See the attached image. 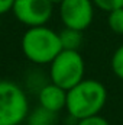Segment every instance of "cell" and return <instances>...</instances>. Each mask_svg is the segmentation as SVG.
I'll return each instance as SVG.
<instances>
[{"label": "cell", "mask_w": 123, "mask_h": 125, "mask_svg": "<svg viewBox=\"0 0 123 125\" xmlns=\"http://www.w3.org/2000/svg\"><path fill=\"white\" fill-rule=\"evenodd\" d=\"M107 102L106 86L94 79H84L67 90L65 111L74 121L98 115Z\"/></svg>", "instance_id": "6da1fadb"}, {"label": "cell", "mask_w": 123, "mask_h": 125, "mask_svg": "<svg viewBox=\"0 0 123 125\" xmlns=\"http://www.w3.org/2000/svg\"><path fill=\"white\" fill-rule=\"evenodd\" d=\"M20 47L26 60L36 65H49L62 51L60 33L46 25L28 28L22 36Z\"/></svg>", "instance_id": "7a4b0ae2"}, {"label": "cell", "mask_w": 123, "mask_h": 125, "mask_svg": "<svg viewBox=\"0 0 123 125\" xmlns=\"http://www.w3.org/2000/svg\"><path fill=\"white\" fill-rule=\"evenodd\" d=\"M29 112L28 92L13 80H0V125H20Z\"/></svg>", "instance_id": "3957f363"}, {"label": "cell", "mask_w": 123, "mask_h": 125, "mask_svg": "<svg viewBox=\"0 0 123 125\" xmlns=\"http://www.w3.org/2000/svg\"><path fill=\"white\" fill-rule=\"evenodd\" d=\"M86 62L80 51L62 50L49 64V80L62 89L70 90L84 80Z\"/></svg>", "instance_id": "277c9868"}, {"label": "cell", "mask_w": 123, "mask_h": 125, "mask_svg": "<svg viewBox=\"0 0 123 125\" xmlns=\"http://www.w3.org/2000/svg\"><path fill=\"white\" fill-rule=\"evenodd\" d=\"M93 0H62L60 3V19L65 28L86 31L94 18Z\"/></svg>", "instance_id": "5b68a950"}, {"label": "cell", "mask_w": 123, "mask_h": 125, "mask_svg": "<svg viewBox=\"0 0 123 125\" xmlns=\"http://www.w3.org/2000/svg\"><path fill=\"white\" fill-rule=\"evenodd\" d=\"M15 18L25 26H44L49 22L54 4L48 0H16L12 9Z\"/></svg>", "instance_id": "8992f818"}, {"label": "cell", "mask_w": 123, "mask_h": 125, "mask_svg": "<svg viewBox=\"0 0 123 125\" xmlns=\"http://www.w3.org/2000/svg\"><path fill=\"white\" fill-rule=\"evenodd\" d=\"M38 102L39 106L55 114H60L67 106V90L49 82L38 92Z\"/></svg>", "instance_id": "52a82bcc"}, {"label": "cell", "mask_w": 123, "mask_h": 125, "mask_svg": "<svg viewBox=\"0 0 123 125\" xmlns=\"http://www.w3.org/2000/svg\"><path fill=\"white\" fill-rule=\"evenodd\" d=\"M26 125H58V114L38 106L29 112Z\"/></svg>", "instance_id": "ba28073f"}, {"label": "cell", "mask_w": 123, "mask_h": 125, "mask_svg": "<svg viewBox=\"0 0 123 125\" xmlns=\"http://www.w3.org/2000/svg\"><path fill=\"white\" fill-rule=\"evenodd\" d=\"M60 33V39H61L62 50H72V51H78L81 44H83V32L77 31V29H71V28H65Z\"/></svg>", "instance_id": "9c48e42d"}, {"label": "cell", "mask_w": 123, "mask_h": 125, "mask_svg": "<svg viewBox=\"0 0 123 125\" xmlns=\"http://www.w3.org/2000/svg\"><path fill=\"white\" fill-rule=\"evenodd\" d=\"M49 82H51L49 77H46L44 73H39V71H31L26 76V87H28V90L36 92V93Z\"/></svg>", "instance_id": "30bf717a"}, {"label": "cell", "mask_w": 123, "mask_h": 125, "mask_svg": "<svg viewBox=\"0 0 123 125\" xmlns=\"http://www.w3.org/2000/svg\"><path fill=\"white\" fill-rule=\"evenodd\" d=\"M107 25L116 35H123V7L107 13Z\"/></svg>", "instance_id": "8fae6325"}, {"label": "cell", "mask_w": 123, "mask_h": 125, "mask_svg": "<svg viewBox=\"0 0 123 125\" xmlns=\"http://www.w3.org/2000/svg\"><path fill=\"white\" fill-rule=\"evenodd\" d=\"M110 67L114 76L123 80V44L113 52L112 60H110Z\"/></svg>", "instance_id": "7c38bea8"}, {"label": "cell", "mask_w": 123, "mask_h": 125, "mask_svg": "<svg viewBox=\"0 0 123 125\" xmlns=\"http://www.w3.org/2000/svg\"><path fill=\"white\" fill-rule=\"evenodd\" d=\"M94 6L98 7L100 10L109 13L114 9H119V7H123V0H93Z\"/></svg>", "instance_id": "4fadbf2b"}, {"label": "cell", "mask_w": 123, "mask_h": 125, "mask_svg": "<svg viewBox=\"0 0 123 125\" xmlns=\"http://www.w3.org/2000/svg\"><path fill=\"white\" fill-rule=\"evenodd\" d=\"M75 125H110V122L101 116L100 114L98 115H93V116H87V118H83L80 121H77Z\"/></svg>", "instance_id": "5bb4252c"}, {"label": "cell", "mask_w": 123, "mask_h": 125, "mask_svg": "<svg viewBox=\"0 0 123 125\" xmlns=\"http://www.w3.org/2000/svg\"><path fill=\"white\" fill-rule=\"evenodd\" d=\"M15 1L16 0H0V15H4L7 12H12Z\"/></svg>", "instance_id": "9a60e30c"}, {"label": "cell", "mask_w": 123, "mask_h": 125, "mask_svg": "<svg viewBox=\"0 0 123 125\" xmlns=\"http://www.w3.org/2000/svg\"><path fill=\"white\" fill-rule=\"evenodd\" d=\"M48 1H51L52 4H60V3H61L62 0H48Z\"/></svg>", "instance_id": "2e32d148"}]
</instances>
